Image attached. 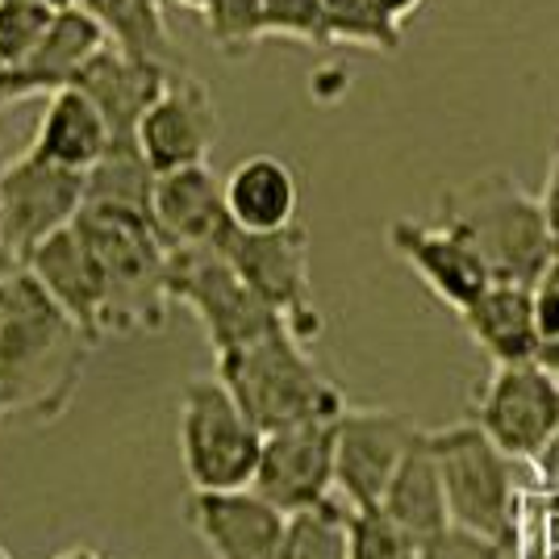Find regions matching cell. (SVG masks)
I'll use <instances>...</instances> for the list:
<instances>
[{
    "mask_svg": "<svg viewBox=\"0 0 559 559\" xmlns=\"http://www.w3.org/2000/svg\"><path fill=\"white\" fill-rule=\"evenodd\" d=\"M22 267H25V255L13 247V238L0 230V284H4L9 276H17Z\"/></svg>",
    "mask_w": 559,
    "mask_h": 559,
    "instance_id": "34",
    "label": "cell"
},
{
    "mask_svg": "<svg viewBox=\"0 0 559 559\" xmlns=\"http://www.w3.org/2000/svg\"><path fill=\"white\" fill-rule=\"evenodd\" d=\"M380 510L393 518L396 526H405L409 535L426 543L439 531L451 526V506H447V489H443V472H439V460H435V447H430V435L421 430L414 447L405 451V460L396 467L393 485L384 492Z\"/></svg>",
    "mask_w": 559,
    "mask_h": 559,
    "instance_id": "24",
    "label": "cell"
},
{
    "mask_svg": "<svg viewBox=\"0 0 559 559\" xmlns=\"http://www.w3.org/2000/svg\"><path fill=\"white\" fill-rule=\"evenodd\" d=\"M389 247L401 255L414 276L455 313H464L492 284L485 259L476 255V247L464 234H455L443 222H414V217H396L389 226Z\"/></svg>",
    "mask_w": 559,
    "mask_h": 559,
    "instance_id": "15",
    "label": "cell"
},
{
    "mask_svg": "<svg viewBox=\"0 0 559 559\" xmlns=\"http://www.w3.org/2000/svg\"><path fill=\"white\" fill-rule=\"evenodd\" d=\"M513 547L510 543H497L489 535H476L467 526H447L435 538L421 543V559H510Z\"/></svg>",
    "mask_w": 559,
    "mask_h": 559,
    "instance_id": "31",
    "label": "cell"
},
{
    "mask_svg": "<svg viewBox=\"0 0 559 559\" xmlns=\"http://www.w3.org/2000/svg\"><path fill=\"white\" fill-rule=\"evenodd\" d=\"M167 4H176V9H188V13H205L213 0H167Z\"/></svg>",
    "mask_w": 559,
    "mask_h": 559,
    "instance_id": "38",
    "label": "cell"
},
{
    "mask_svg": "<svg viewBox=\"0 0 559 559\" xmlns=\"http://www.w3.org/2000/svg\"><path fill=\"white\" fill-rule=\"evenodd\" d=\"M151 217L171 251L176 247H213V238L230 222L222 180L210 171V164L164 171L155 180Z\"/></svg>",
    "mask_w": 559,
    "mask_h": 559,
    "instance_id": "20",
    "label": "cell"
},
{
    "mask_svg": "<svg viewBox=\"0 0 559 559\" xmlns=\"http://www.w3.org/2000/svg\"><path fill=\"white\" fill-rule=\"evenodd\" d=\"M55 13L59 9L38 0H0V71H13L34 55V47L47 38Z\"/></svg>",
    "mask_w": 559,
    "mask_h": 559,
    "instance_id": "29",
    "label": "cell"
},
{
    "mask_svg": "<svg viewBox=\"0 0 559 559\" xmlns=\"http://www.w3.org/2000/svg\"><path fill=\"white\" fill-rule=\"evenodd\" d=\"M426 435L443 472L451 522L518 547V485H513L518 460L492 443L476 421H455Z\"/></svg>",
    "mask_w": 559,
    "mask_h": 559,
    "instance_id": "6",
    "label": "cell"
},
{
    "mask_svg": "<svg viewBox=\"0 0 559 559\" xmlns=\"http://www.w3.org/2000/svg\"><path fill=\"white\" fill-rule=\"evenodd\" d=\"M105 47H109V34L100 29V22L88 9H80V4L59 9L47 38L34 47V55L13 71H0V109L71 88L80 80V71L88 68Z\"/></svg>",
    "mask_w": 559,
    "mask_h": 559,
    "instance_id": "16",
    "label": "cell"
},
{
    "mask_svg": "<svg viewBox=\"0 0 559 559\" xmlns=\"http://www.w3.org/2000/svg\"><path fill=\"white\" fill-rule=\"evenodd\" d=\"M201 17L210 29V43L230 59H242L272 38L301 47H330L322 0H213Z\"/></svg>",
    "mask_w": 559,
    "mask_h": 559,
    "instance_id": "17",
    "label": "cell"
},
{
    "mask_svg": "<svg viewBox=\"0 0 559 559\" xmlns=\"http://www.w3.org/2000/svg\"><path fill=\"white\" fill-rule=\"evenodd\" d=\"M180 460L192 489H251L263 430L238 405L226 380L192 376L180 389Z\"/></svg>",
    "mask_w": 559,
    "mask_h": 559,
    "instance_id": "5",
    "label": "cell"
},
{
    "mask_svg": "<svg viewBox=\"0 0 559 559\" xmlns=\"http://www.w3.org/2000/svg\"><path fill=\"white\" fill-rule=\"evenodd\" d=\"M171 301L201 322L213 355L242 347L259 334L284 326V318L234 272V263L217 247H176L171 251Z\"/></svg>",
    "mask_w": 559,
    "mask_h": 559,
    "instance_id": "8",
    "label": "cell"
},
{
    "mask_svg": "<svg viewBox=\"0 0 559 559\" xmlns=\"http://www.w3.org/2000/svg\"><path fill=\"white\" fill-rule=\"evenodd\" d=\"M100 338L29 267L0 284V430H43L71 409Z\"/></svg>",
    "mask_w": 559,
    "mask_h": 559,
    "instance_id": "1",
    "label": "cell"
},
{
    "mask_svg": "<svg viewBox=\"0 0 559 559\" xmlns=\"http://www.w3.org/2000/svg\"><path fill=\"white\" fill-rule=\"evenodd\" d=\"M326 4L330 47L347 43L376 55L401 50V25L418 13L426 0H322Z\"/></svg>",
    "mask_w": 559,
    "mask_h": 559,
    "instance_id": "26",
    "label": "cell"
},
{
    "mask_svg": "<svg viewBox=\"0 0 559 559\" xmlns=\"http://www.w3.org/2000/svg\"><path fill=\"white\" fill-rule=\"evenodd\" d=\"M350 559H421V543L380 510H350Z\"/></svg>",
    "mask_w": 559,
    "mask_h": 559,
    "instance_id": "30",
    "label": "cell"
},
{
    "mask_svg": "<svg viewBox=\"0 0 559 559\" xmlns=\"http://www.w3.org/2000/svg\"><path fill=\"white\" fill-rule=\"evenodd\" d=\"M0 559H13V556H9V551H4V547H0Z\"/></svg>",
    "mask_w": 559,
    "mask_h": 559,
    "instance_id": "41",
    "label": "cell"
},
{
    "mask_svg": "<svg viewBox=\"0 0 559 559\" xmlns=\"http://www.w3.org/2000/svg\"><path fill=\"white\" fill-rule=\"evenodd\" d=\"M538 201H543V213H547V222H551V230H556V238H559V142H556V151H551L547 185L538 192Z\"/></svg>",
    "mask_w": 559,
    "mask_h": 559,
    "instance_id": "33",
    "label": "cell"
},
{
    "mask_svg": "<svg viewBox=\"0 0 559 559\" xmlns=\"http://www.w3.org/2000/svg\"><path fill=\"white\" fill-rule=\"evenodd\" d=\"M25 267L43 280V288L68 309L80 326L105 343V284H100L93 247H88V238L80 234L75 222L63 226L59 234H50L43 247H34Z\"/></svg>",
    "mask_w": 559,
    "mask_h": 559,
    "instance_id": "18",
    "label": "cell"
},
{
    "mask_svg": "<svg viewBox=\"0 0 559 559\" xmlns=\"http://www.w3.org/2000/svg\"><path fill=\"white\" fill-rule=\"evenodd\" d=\"M105 284V338L159 334L171 318V247L155 217L117 205H84L75 217Z\"/></svg>",
    "mask_w": 559,
    "mask_h": 559,
    "instance_id": "2",
    "label": "cell"
},
{
    "mask_svg": "<svg viewBox=\"0 0 559 559\" xmlns=\"http://www.w3.org/2000/svg\"><path fill=\"white\" fill-rule=\"evenodd\" d=\"M171 75H176V71L164 68V63L126 55L121 47L109 43L88 68L80 71L75 88H84V93L100 105V114L109 117L114 139H139L142 114L159 100V93L167 88Z\"/></svg>",
    "mask_w": 559,
    "mask_h": 559,
    "instance_id": "19",
    "label": "cell"
},
{
    "mask_svg": "<svg viewBox=\"0 0 559 559\" xmlns=\"http://www.w3.org/2000/svg\"><path fill=\"white\" fill-rule=\"evenodd\" d=\"M109 142H114L109 117L100 114V105L84 88L71 84V88H59V93L47 96V109L38 117L29 151L50 159V164L88 176L100 164V155L109 151Z\"/></svg>",
    "mask_w": 559,
    "mask_h": 559,
    "instance_id": "22",
    "label": "cell"
},
{
    "mask_svg": "<svg viewBox=\"0 0 559 559\" xmlns=\"http://www.w3.org/2000/svg\"><path fill=\"white\" fill-rule=\"evenodd\" d=\"M38 4H50V9H68V4H75V0H38Z\"/></svg>",
    "mask_w": 559,
    "mask_h": 559,
    "instance_id": "40",
    "label": "cell"
},
{
    "mask_svg": "<svg viewBox=\"0 0 559 559\" xmlns=\"http://www.w3.org/2000/svg\"><path fill=\"white\" fill-rule=\"evenodd\" d=\"M538 467H543V472L551 476V485H556V480H559V435L551 439V447L538 455Z\"/></svg>",
    "mask_w": 559,
    "mask_h": 559,
    "instance_id": "35",
    "label": "cell"
},
{
    "mask_svg": "<svg viewBox=\"0 0 559 559\" xmlns=\"http://www.w3.org/2000/svg\"><path fill=\"white\" fill-rule=\"evenodd\" d=\"M13 159H17V155H9V146H4V139H0V180H4V171H9Z\"/></svg>",
    "mask_w": 559,
    "mask_h": 559,
    "instance_id": "39",
    "label": "cell"
},
{
    "mask_svg": "<svg viewBox=\"0 0 559 559\" xmlns=\"http://www.w3.org/2000/svg\"><path fill=\"white\" fill-rule=\"evenodd\" d=\"M460 322L492 364H531L543 350V330H538L535 288L531 284L492 280L489 288L460 313Z\"/></svg>",
    "mask_w": 559,
    "mask_h": 559,
    "instance_id": "21",
    "label": "cell"
},
{
    "mask_svg": "<svg viewBox=\"0 0 559 559\" xmlns=\"http://www.w3.org/2000/svg\"><path fill=\"white\" fill-rule=\"evenodd\" d=\"M421 430L401 409H343L334 421V492L350 510H376Z\"/></svg>",
    "mask_w": 559,
    "mask_h": 559,
    "instance_id": "10",
    "label": "cell"
},
{
    "mask_svg": "<svg viewBox=\"0 0 559 559\" xmlns=\"http://www.w3.org/2000/svg\"><path fill=\"white\" fill-rule=\"evenodd\" d=\"M226 192V213L242 230H284L297 222L301 188L293 167L276 155H251L222 180Z\"/></svg>",
    "mask_w": 559,
    "mask_h": 559,
    "instance_id": "23",
    "label": "cell"
},
{
    "mask_svg": "<svg viewBox=\"0 0 559 559\" xmlns=\"http://www.w3.org/2000/svg\"><path fill=\"white\" fill-rule=\"evenodd\" d=\"M50 559H105L96 547H88V543H75V547H68V551H59V556H50Z\"/></svg>",
    "mask_w": 559,
    "mask_h": 559,
    "instance_id": "37",
    "label": "cell"
},
{
    "mask_svg": "<svg viewBox=\"0 0 559 559\" xmlns=\"http://www.w3.org/2000/svg\"><path fill=\"white\" fill-rule=\"evenodd\" d=\"M472 421L518 464H538V455L559 435V376L538 359L497 364L472 409Z\"/></svg>",
    "mask_w": 559,
    "mask_h": 559,
    "instance_id": "9",
    "label": "cell"
},
{
    "mask_svg": "<svg viewBox=\"0 0 559 559\" xmlns=\"http://www.w3.org/2000/svg\"><path fill=\"white\" fill-rule=\"evenodd\" d=\"M217 376L238 396L263 435L297 426V421L338 418L347 409L343 389L330 380L288 326L259 334L251 343L217 355Z\"/></svg>",
    "mask_w": 559,
    "mask_h": 559,
    "instance_id": "4",
    "label": "cell"
},
{
    "mask_svg": "<svg viewBox=\"0 0 559 559\" xmlns=\"http://www.w3.org/2000/svg\"><path fill=\"white\" fill-rule=\"evenodd\" d=\"M535 313L538 330H543V343L559 338V255L547 263V272L535 284Z\"/></svg>",
    "mask_w": 559,
    "mask_h": 559,
    "instance_id": "32",
    "label": "cell"
},
{
    "mask_svg": "<svg viewBox=\"0 0 559 559\" xmlns=\"http://www.w3.org/2000/svg\"><path fill=\"white\" fill-rule=\"evenodd\" d=\"M75 4L88 9L109 34V43L126 55L164 63L171 71L188 68L185 50L176 47L171 25H167V0H75Z\"/></svg>",
    "mask_w": 559,
    "mask_h": 559,
    "instance_id": "25",
    "label": "cell"
},
{
    "mask_svg": "<svg viewBox=\"0 0 559 559\" xmlns=\"http://www.w3.org/2000/svg\"><path fill=\"white\" fill-rule=\"evenodd\" d=\"M84 197H88L84 171L50 164L25 146L0 180V230L29 259L34 247H43L50 234H59L80 217Z\"/></svg>",
    "mask_w": 559,
    "mask_h": 559,
    "instance_id": "11",
    "label": "cell"
},
{
    "mask_svg": "<svg viewBox=\"0 0 559 559\" xmlns=\"http://www.w3.org/2000/svg\"><path fill=\"white\" fill-rule=\"evenodd\" d=\"M222 134V117L213 105V93L205 80H197L192 71H176L167 80L159 100L142 114L139 121V146L146 164L164 171H180V167L210 164V151L217 146Z\"/></svg>",
    "mask_w": 559,
    "mask_h": 559,
    "instance_id": "13",
    "label": "cell"
},
{
    "mask_svg": "<svg viewBox=\"0 0 559 559\" xmlns=\"http://www.w3.org/2000/svg\"><path fill=\"white\" fill-rule=\"evenodd\" d=\"M185 518L213 559H280L288 535V513L255 489H192Z\"/></svg>",
    "mask_w": 559,
    "mask_h": 559,
    "instance_id": "14",
    "label": "cell"
},
{
    "mask_svg": "<svg viewBox=\"0 0 559 559\" xmlns=\"http://www.w3.org/2000/svg\"><path fill=\"white\" fill-rule=\"evenodd\" d=\"M435 222L464 234L485 259L492 280L531 284L547 272V263L559 255V238L543 213V201L510 180L506 171H489L464 185H451L439 192Z\"/></svg>",
    "mask_w": 559,
    "mask_h": 559,
    "instance_id": "3",
    "label": "cell"
},
{
    "mask_svg": "<svg viewBox=\"0 0 559 559\" xmlns=\"http://www.w3.org/2000/svg\"><path fill=\"white\" fill-rule=\"evenodd\" d=\"M159 171L146 164L139 139H114L100 164L88 171V197L84 205H117V210L151 213Z\"/></svg>",
    "mask_w": 559,
    "mask_h": 559,
    "instance_id": "27",
    "label": "cell"
},
{
    "mask_svg": "<svg viewBox=\"0 0 559 559\" xmlns=\"http://www.w3.org/2000/svg\"><path fill=\"white\" fill-rule=\"evenodd\" d=\"M334 421L338 418L297 421L263 435L251 489L284 513L313 510L338 497L334 492Z\"/></svg>",
    "mask_w": 559,
    "mask_h": 559,
    "instance_id": "12",
    "label": "cell"
},
{
    "mask_svg": "<svg viewBox=\"0 0 559 559\" xmlns=\"http://www.w3.org/2000/svg\"><path fill=\"white\" fill-rule=\"evenodd\" d=\"M280 559H350V506L330 497L322 506L288 513Z\"/></svg>",
    "mask_w": 559,
    "mask_h": 559,
    "instance_id": "28",
    "label": "cell"
},
{
    "mask_svg": "<svg viewBox=\"0 0 559 559\" xmlns=\"http://www.w3.org/2000/svg\"><path fill=\"white\" fill-rule=\"evenodd\" d=\"M213 247L234 263V272L255 288L263 301L284 318L301 343H318L326 318L313 301V280H309V234L305 226H284V230H242L226 222Z\"/></svg>",
    "mask_w": 559,
    "mask_h": 559,
    "instance_id": "7",
    "label": "cell"
},
{
    "mask_svg": "<svg viewBox=\"0 0 559 559\" xmlns=\"http://www.w3.org/2000/svg\"><path fill=\"white\" fill-rule=\"evenodd\" d=\"M538 364H543V368H551V372L559 376V338L543 343V350H538Z\"/></svg>",
    "mask_w": 559,
    "mask_h": 559,
    "instance_id": "36",
    "label": "cell"
}]
</instances>
